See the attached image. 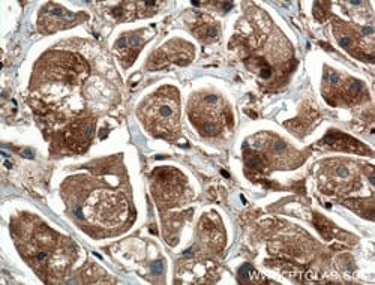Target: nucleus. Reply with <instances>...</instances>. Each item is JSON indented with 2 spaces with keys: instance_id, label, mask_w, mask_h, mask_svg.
<instances>
[{
  "instance_id": "obj_1",
  "label": "nucleus",
  "mask_w": 375,
  "mask_h": 285,
  "mask_svg": "<svg viewBox=\"0 0 375 285\" xmlns=\"http://www.w3.org/2000/svg\"><path fill=\"white\" fill-rule=\"evenodd\" d=\"M146 110H147V122L150 123L155 134L170 137V134L176 131L179 108L174 96L158 93V96Z\"/></svg>"
},
{
  "instance_id": "obj_2",
  "label": "nucleus",
  "mask_w": 375,
  "mask_h": 285,
  "mask_svg": "<svg viewBox=\"0 0 375 285\" xmlns=\"http://www.w3.org/2000/svg\"><path fill=\"white\" fill-rule=\"evenodd\" d=\"M239 273H240V278H243V279L252 278L254 275H257V273H255V270H254L251 266H249V264H245V266L240 269V272H239Z\"/></svg>"
},
{
  "instance_id": "obj_3",
  "label": "nucleus",
  "mask_w": 375,
  "mask_h": 285,
  "mask_svg": "<svg viewBox=\"0 0 375 285\" xmlns=\"http://www.w3.org/2000/svg\"><path fill=\"white\" fill-rule=\"evenodd\" d=\"M164 272V263L162 261H155L152 264V273L153 275H161Z\"/></svg>"
},
{
  "instance_id": "obj_4",
  "label": "nucleus",
  "mask_w": 375,
  "mask_h": 285,
  "mask_svg": "<svg viewBox=\"0 0 375 285\" xmlns=\"http://www.w3.org/2000/svg\"><path fill=\"white\" fill-rule=\"evenodd\" d=\"M338 41H339L341 47H344V48H348V47L351 45V39H350L348 36H339Z\"/></svg>"
},
{
  "instance_id": "obj_5",
  "label": "nucleus",
  "mask_w": 375,
  "mask_h": 285,
  "mask_svg": "<svg viewBox=\"0 0 375 285\" xmlns=\"http://www.w3.org/2000/svg\"><path fill=\"white\" fill-rule=\"evenodd\" d=\"M338 174H339L341 177H348L350 173H348V170H347L345 167H339V168H338Z\"/></svg>"
},
{
  "instance_id": "obj_6",
  "label": "nucleus",
  "mask_w": 375,
  "mask_h": 285,
  "mask_svg": "<svg viewBox=\"0 0 375 285\" xmlns=\"http://www.w3.org/2000/svg\"><path fill=\"white\" fill-rule=\"evenodd\" d=\"M275 149H276V150H284V149H285V142H282V141H278L276 144H275Z\"/></svg>"
},
{
  "instance_id": "obj_7",
  "label": "nucleus",
  "mask_w": 375,
  "mask_h": 285,
  "mask_svg": "<svg viewBox=\"0 0 375 285\" xmlns=\"http://www.w3.org/2000/svg\"><path fill=\"white\" fill-rule=\"evenodd\" d=\"M222 6H224V9H225V11H228V9H231V8H233V3H224Z\"/></svg>"
},
{
  "instance_id": "obj_8",
  "label": "nucleus",
  "mask_w": 375,
  "mask_h": 285,
  "mask_svg": "<svg viewBox=\"0 0 375 285\" xmlns=\"http://www.w3.org/2000/svg\"><path fill=\"white\" fill-rule=\"evenodd\" d=\"M23 156H27V158H32V152H29V150H26V152H23Z\"/></svg>"
}]
</instances>
